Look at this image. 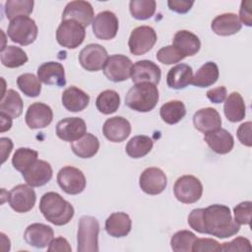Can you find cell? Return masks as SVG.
Masks as SVG:
<instances>
[{
  "instance_id": "1",
  "label": "cell",
  "mask_w": 252,
  "mask_h": 252,
  "mask_svg": "<svg viewBox=\"0 0 252 252\" xmlns=\"http://www.w3.org/2000/svg\"><path fill=\"white\" fill-rule=\"evenodd\" d=\"M188 224L200 233H207L218 238H227L235 235L238 224L231 216L227 206L214 204L206 209H194L188 216Z\"/></svg>"
},
{
  "instance_id": "2",
  "label": "cell",
  "mask_w": 252,
  "mask_h": 252,
  "mask_svg": "<svg viewBox=\"0 0 252 252\" xmlns=\"http://www.w3.org/2000/svg\"><path fill=\"white\" fill-rule=\"evenodd\" d=\"M39 210L45 220L55 225H64L74 217V208L60 194L47 192L42 195Z\"/></svg>"
},
{
  "instance_id": "3",
  "label": "cell",
  "mask_w": 252,
  "mask_h": 252,
  "mask_svg": "<svg viewBox=\"0 0 252 252\" xmlns=\"http://www.w3.org/2000/svg\"><path fill=\"white\" fill-rule=\"evenodd\" d=\"M158 90L152 83L135 84L126 94L125 104L138 112L153 110L158 101Z\"/></svg>"
},
{
  "instance_id": "4",
  "label": "cell",
  "mask_w": 252,
  "mask_h": 252,
  "mask_svg": "<svg viewBox=\"0 0 252 252\" xmlns=\"http://www.w3.org/2000/svg\"><path fill=\"white\" fill-rule=\"evenodd\" d=\"M98 232V220L92 216H83L78 225V252H97Z\"/></svg>"
},
{
  "instance_id": "5",
  "label": "cell",
  "mask_w": 252,
  "mask_h": 252,
  "mask_svg": "<svg viewBox=\"0 0 252 252\" xmlns=\"http://www.w3.org/2000/svg\"><path fill=\"white\" fill-rule=\"evenodd\" d=\"M37 26L29 16H20L10 21L7 33L10 39L21 45L32 43L37 36Z\"/></svg>"
},
{
  "instance_id": "6",
  "label": "cell",
  "mask_w": 252,
  "mask_h": 252,
  "mask_svg": "<svg viewBox=\"0 0 252 252\" xmlns=\"http://www.w3.org/2000/svg\"><path fill=\"white\" fill-rule=\"evenodd\" d=\"M85 36V27L74 20L62 21L56 31L57 42L69 49H75L81 45Z\"/></svg>"
},
{
  "instance_id": "7",
  "label": "cell",
  "mask_w": 252,
  "mask_h": 252,
  "mask_svg": "<svg viewBox=\"0 0 252 252\" xmlns=\"http://www.w3.org/2000/svg\"><path fill=\"white\" fill-rule=\"evenodd\" d=\"M173 192L179 202L193 204L202 197L203 185L197 177L193 175H183L175 181Z\"/></svg>"
},
{
  "instance_id": "8",
  "label": "cell",
  "mask_w": 252,
  "mask_h": 252,
  "mask_svg": "<svg viewBox=\"0 0 252 252\" xmlns=\"http://www.w3.org/2000/svg\"><path fill=\"white\" fill-rule=\"evenodd\" d=\"M156 41V31L150 26H140L132 31L128 45L130 52L139 56L149 52L154 47Z\"/></svg>"
},
{
  "instance_id": "9",
  "label": "cell",
  "mask_w": 252,
  "mask_h": 252,
  "mask_svg": "<svg viewBox=\"0 0 252 252\" xmlns=\"http://www.w3.org/2000/svg\"><path fill=\"white\" fill-rule=\"evenodd\" d=\"M57 182L60 188L70 195H77L83 192L87 183L83 171L71 165L64 166L58 171Z\"/></svg>"
},
{
  "instance_id": "10",
  "label": "cell",
  "mask_w": 252,
  "mask_h": 252,
  "mask_svg": "<svg viewBox=\"0 0 252 252\" xmlns=\"http://www.w3.org/2000/svg\"><path fill=\"white\" fill-rule=\"evenodd\" d=\"M132 67L133 63L129 57L122 54H113L107 58L102 69L104 76L109 81L118 83L126 81L131 76Z\"/></svg>"
},
{
  "instance_id": "11",
  "label": "cell",
  "mask_w": 252,
  "mask_h": 252,
  "mask_svg": "<svg viewBox=\"0 0 252 252\" xmlns=\"http://www.w3.org/2000/svg\"><path fill=\"white\" fill-rule=\"evenodd\" d=\"M36 201L34 190L29 184H19L8 193V202L11 208L17 213L31 211Z\"/></svg>"
},
{
  "instance_id": "12",
  "label": "cell",
  "mask_w": 252,
  "mask_h": 252,
  "mask_svg": "<svg viewBox=\"0 0 252 252\" xmlns=\"http://www.w3.org/2000/svg\"><path fill=\"white\" fill-rule=\"evenodd\" d=\"M107 58L108 54L106 49L97 43L88 44L79 54L81 66L90 72H95L102 69Z\"/></svg>"
},
{
  "instance_id": "13",
  "label": "cell",
  "mask_w": 252,
  "mask_h": 252,
  "mask_svg": "<svg viewBox=\"0 0 252 252\" xmlns=\"http://www.w3.org/2000/svg\"><path fill=\"white\" fill-rule=\"evenodd\" d=\"M92 25L94 35L102 40L114 38L119 28V22L116 15L110 11H102L98 13L94 17Z\"/></svg>"
},
{
  "instance_id": "14",
  "label": "cell",
  "mask_w": 252,
  "mask_h": 252,
  "mask_svg": "<svg viewBox=\"0 0 252 252\" xmlns=\"http://www.w3.org/2000/svg\"><path fill=\"white\" fill-rule=\"evenodd\" d=\"M165 173L158 167H148L140 175L139 185L149 195H158L166 187Z\"/></svg>"
},
{
  "instance_id": "15",
  "label": "cell",
  "mask_w": 252,
  "mask_h": 252,
  "mask_svg": "<svg viewBox=\"0 0 252 252\" xmlns=\"http://www.w3.org/2000/svg\"><path fill=\"white\" fill-rule=\"evenodd\" d=\"M65 20H74L86 28L94 21V8L87 1H71L62 13V21Z\"/></svg>"
},
{
  "instance_id": "16",
  "label": "cell",
  "mask_w": 252,
  "mask_h": 252,
  "mask_svg": "<svg viewBox=\"0 0 252 252\" xmlns=\"http://www.w3.org/2000/svg\"><path fill=\"white\" fill-rule=\"evenodd\" d=\"M87 133L86 122L80 117H67L56 125V135L66 142H74Z\"/></svg>"
},
{
  "instance_id": "17",
  "label": "cell",
  "mask_w": 252,
  "mask_h": 252,
  "mask_svg": "<svg viewBox=\"0 0 252 252\" xmlns=\"http://www.w3.org/2000/svg\"><path fill=\"white\" fill-rule=\"evenodd\" d=\"M53 119V112L49 105L42 102L32 103L25 116L29 128L41 129L48 126Z\"/></svg>"
},
{
  "instance_id": "18",
  "label": "cell",
  "mask_w": 252,
  "mask_h": 252,
  "mask_svg": "<svg viewBox=\"0 0 252 252\" xmlns=\"http://www.w3.org/2000/svg\"><path fill=\"white\" fill-rule=\"evenodd\" d=\"M160 77V68L150 60L137 61L131 70V78L135 84L148 82L157 85L159 83Z\"/></svg>"
},
{
  "instance_id": "19",
  "label": "cell",
  "mask_w": 252,
  "mask_h": 252,
  "mask_svg": "<svg viewBox=\"0 0 252 252\" xmlns=\"http://www.w3.org/2000/svg\"><path fill=\"white\" fill-rule=\"evenodd\" d=\"M54 231L51 226L46 225L44 223H32L30 224L25 232L24 239L25 241L35 248H44L53 239Z\"/></svg>"
},
{
  "instance_id": "20",
  "label": "cell",
  "mask_w": 252,
  "mask_h": 252,
  "mask_svg": "<svg viewBox=\"0 0 252 252\" xmlns=\"http://www.w3.org/2000/svg\"><path fill=\"white\" fill-rule=\"evenodd\" d=\"M102 133L110 142L120 143L129 137L131 133V124L122 116L110 117L104 122Z\"/></svg>"
},
{
  "instance_id": "21",
  "label": "cell",
  "mask_w": 252,
  "mask_h": 252,
  "mask_svg": "<svg viewBox=\"0 0 252 252\" xmlns=\"http://www.w3.org/2000/svg\"><path fill=\"white\" fill-rule=\"evenodd\" d=\"M22 174L27 184L32 187H40L51 179L52 167L47 161L37 159Z\"/></svg>"
},
{
  "instance_id": "22",
  "label": "cell",
  "mask_w": 252,
  "mask_h": 252,
  "mask_svg": "<svg viewBox=\"0 0 252 252\" xmlns=\"http://www.w3.org/2000/svg\"><path fill=\"white\" fill-rule=\"evenodd\" d=\"M37 78L45 85L57 87L66 85L64 67L61 63L54 61L42 63L37 69Z\"/></svg>"
},
{
  "instance_id": "23",
  "label": "cell",
  "mask_w": 252,
  "mask_h": 252,
  "mask_svg": "<svg viewBox=\"0 0 252 252\" xmlns=\"http://www.w3.org/2000/svg\"><path fill=\"white\" fill-rule=\"evenodd\" d=\"M193 124L198 131L206 134L220 128L221 118L218 110L213 107L201 108L194 113Z\"/></svg>"
},
{
  "instance_id": "24",
  "label": "cell",
  "mask_w": 252,
  "mask_h": 252,
  "mask_svg": "<svg viewBox=\"0 0 252 252\" xmlns=\"http://www.w3.org/2000/svg\"><path fill=\"white\" fill-rule=\"evenodd\" d=\"M204 140L215 153L220 155L229 153L234 146V139L232 135L222 128L206 133Z\"/></svg>"
},
{
  "instance_id": "25",
  "label": "cell",
  "mask_w": 252,
  "mask_h": 252,
  "mask_svg": "<svg viewBox=\"0 0 252 252\" xmlns=\"http://www.w3.org/2000/svg\"><path fill=\"white\" fill-rule=\"evenodd\" d=\"M172 45L177 51L185 58L186 56L195 55L201 47V41L199 37L193 32L182 30L178 31L172 39Z\"/></svg>"
},
{
  "instance_id": "26",
  "label": "cell",
  "mask_w": 252,
  "mask_h": 252,
  "mask_svg": "<svg viewBox=\"0 0 252 252\" xmlns=\"http://www.w3.org/2000/svg\"><path fill=\"white\" fill-rule=\"evenodd\" d=\"M239 18L234 13H224L217 16L211 24L213 32L221 36H228L238 32L241 30Z\"/></svg>"
},
{
  "instance_id": "27",
  "label": "cell",
  "mask_w": 252,
  "mask_h": 252,
  "mask_svg": "<svg viewBox=\"0 0 252 252\" xmlns=\"http://www.w3.org/2000/svg\"><path fill=\"white\" fill-rule=\"evenodd\" d=\"M89 94L75 86L67 88L62 93V104L68 111H82L89 105Z\"/></svg>"
},
{
  "instance_id": "28",
  "label": "cell",
  "mask_w": 252,
  "mask_h": 252,
  "mask_svg": "<svg viewBox=\"0 0 252 252\" xmlns=\"http://www.w3.org/2000/svg\"><path fill=\"white\" fill-rule=\"evenodd\" d=\"M132 227L130 217L123 212L111 214L105 220V230L112 237H124Z\"/></svg>"
},
{
  "instance_id": "29",
  "label": "cell",
  "mask_w": 252,
  "mask_h": 252,
  "mask_svg": "<svg viewBox=\"0 0 252 252\" xmlns=\"http://www.w3.org/2000/svg\"><path fill=\"white\" fill-rule=\"evenodd\" d=\"M193 71L191 66L187 64H177L169 69L166 75V84L174 90H181L191 84Z\"/></svg>"
},
{
  "instance_id": "30",
  "label": "cell",
  "mask_w": 252,
  "mask_h": 252,
  "mask_svg": "<svg viewBox=\"0 0 252 252\" xmlns=\"http://www.w3.org/2000/svg\"><path fill=\"white\" fill-rule=\"evenodd\" d=\"M246 106L241 94L237 92H232L224 99L223 111L224 115L230 122H239L245 117Z\"/></svg>"
},
{
  "instance_id": "31",
  "label": "cell",
  "mask_w": 252,
  "mask_h": 252,
  "mask_svg": "<svg viewBox=\"0 0 252 252\" xmlns=\"http://www.w3.org/2000/svg\"><path fill=\"white\" fill-rule=\"evenodd\" d=\"M73 153L82 158L94 157L99 149L98 139L92 133H86L82 138L71 143Z\"/></svg>"
},
{
  "instance_id": "32",
  "label": "cell",
  "mask_w": 252,
  "mask_h": 252,
  "mask_svg": "<svg viewBox=\"0 0 252 252\" xmlns=\"http://www.w3.org/2000/svg\"><path fill=\"white\" fill-rule=\"evenodd\" d=\"M219 68L215 62L209 61L202 65L193 76L191 84L195 87L206 88L214 85L219 79Z\"/></svg>"
},
{
  "instance_id": "33",
  "label": "cell",
  "mask_w": 252,
  "mask_h": 252,
  "mask_svg": "<svg viewBox=\"0 0 252 252\" xmlns=\"http://www.w3.org/2000/svg\"><path fill=\"white\" fill-rule=\"evenodd\" d=\"M24 103L20 94L14 90H8L0 101V112L9 115L11 118H18L23 112Z\"/></svg>"
},
{
  "instance_id": "34",
  "label": "cell",
  "mask_w": 252,
  "mask_h": 252,
  "mask_svg": "<svg viewBox=\"0 0 252 252\" xmlns=\"http://www.w3.org/2000/svg\"><path fill=\"white\" fill-rule=\"evenodd\" d=\"M153 140L145 135L134 136L126 145V153L130 158H140L147 156L153 149Z\"/></svg>"
},
{
  "instance_id": "35",
  "label": "cell",
  "mask_w": 252,
  "mask_h": 252,
  "mask_svg": "<svg viewBox=\"0 0 252 252\" xmlns=\"http://www.w3.org/2000/svg\"><path fill=\"white\" fill-rule=\"evenodd\" d=\"M186 114V107L180 100H170L161 105L159 115L163 122L167 124L178 123Z\"/></svg>"
},
{
  "instance_id": "36",
  "label": "cell",
  "mask_w": 252,
  "mask_h": 252,
  "mask_svg": "<svg viewBox=\"0 0 252 252\" xmlns=\"http://www.w3.org/2000/svg\"><path fill=\"white\" fill-rule=\"evenodd\" d=\"M95 105L97 110L102 114L114 113L120 105V96L113 90H105L96 97Z\"/></svg>"
},
{
  "instance_id": "37",
  "label": "cell",
  "mask_w": 252,
  "mask_h": 252,
  "mask_svg": "<svg viewBox=\"0 0 252 252\" xmlns=\"http://www.w3.org/2000/svg\"><path fill=\"white\" fill-rule=\"evenodd\" d=\"M1 62L5 67L18 68L28 61L27 53L18 46L8 45L1 51Z\"/></svg>"
},
{
  "instance_id": "38",
  "label": "cell",
  "mask_w": 252,
  "mask_h": 252,
  "mask_svg": "<svg viewBox=\"0 0 252 252\" xmlns=\"http://www.w3.org/2000/svg\"><path fill=\"white\" fill-rule=\"evenodd\" d=\"M37 157L38 153L35 150L19 148L12 158V164L15 169L23 173L37 160Z\"/></svg>"
},
{
  "instance_id": "39",
  "label": "cell",
  "mask_w": 252,
  "mask_h": 252,
  "mask_svg": "<svg viewBox=\"0 0 252 252\" xmlns=\"http://www.w3.org/2000/svg\"><path fill=\"white\" fill-rule=\"evenodd\" d=\"M33 9L32 0H7L5 3V15L10 21L20 17L29 16Z\"/></svg>"
},
{
  "instance_id": "40",
  "label": "cell",
  "mask_w": 252,
  "mask_h": 252,
  "mask_svg": "<svg viewBox=\"0 0 252 252\" xmlns=\"http://www.w3.org/2000/svg\"><path fill=\"white\" fill-rule=\"evenodd\" d=\"M130 13L137 20H148L156 12L157 3L155 0H132L129 3Z\"/></svg>"
},
{
  "instance_id": "41",
  "label": "cell",
  "mask_w": 252,
  "mask_h": 252,
  "mask_svg": "<svg viewBox=\"0 0 252 252\" xmlns=\"http://www.w3.org/2000/svg\"><path fill=\"white\" fill-rule=\"evenodd\" d=\"M17 85L24 94L30 97H35L41 92V84L39 79L32 73L20 75L17 79Z\"/></svg>"
},
{
  "instance_id": "42",
  "label": "cell",
  "mask_w": 252,
  "mask_h": 252,
  "mask_svg": "<svg viewBox=\"0 0 252 252\" xmlns=\"http://www.w3.org/2000/svg\"><path fill=\"white\" fill-rule=\"evenodd\" d=\"M197 239L196 235L190 230H179L170 239V246L174 252H190Z\"/></svg>"
},
{
  "instance_id": "43",
  "label": "cell",
  "mask_w": 252,
  "mask_h": 252,
  "mask_svg": "<svg viewBox=\"0 0 252 252\" xmlns=\"http://www.w3.org/2000/svg\"><path fill=\"white\" fill-rule=\"evenodd\" d=\"M157 59L162 64L170 65V64H174L181 61L182 59H184V57L171 44V45H166L164 47H161L157 52Z\"/></svg>"
},
{
  "instance_id": "44",
  "label": "cell",
  "mask_w": 252,
  "mask_h": 252,
  "mask_svg": "<svg viewBox=\"0 0 252 252\" xmlns=\"http://www.w3.org/2000/svg\"><path fill=\"white\" fill-rule=\"evenodd\" d=\"M234 220L238 224H247L251 222V214H252V203L250 201H245L239 203L233 209Z\"/></svg>"
},
{
  "instance_id": "45",
  "label": "cell",
  "mask_w": 252,
  "mask_h": 252,
  "mask_svg": "<svg viewBox=\"0 0 252 252\" xmlns=\"http://www.w3.org/2000/svg\"><path fill=\"white\" fill-rule=\"evenodd\" d=\"M252 250L251 248V243L249 239L243 237V236H238L234 238L233 240L229 242H224L221 245V251H230V252H235V251H247L250 252Z\"/></svg>"
},
{
  "instance_id": "46",
  "label": "cell",
  "mask_w": 252,
  "mask_h": 252,
  "mask_svg": "<svg viewBox=\"0 0 252 252\" xmlns=\"http://www.w3.org/2000/svg\"><path fill=\"white\" fill-rule=\"evenodd\" d=\"M194 252H205V251H221V245L213 238H197L192 246Z\"/></svg>"
},
{
  "instance_id": "47",
  "label": "cell",
  "mask_w": 252,
  "mask_h": 252,
  "mask_svg": "<svg viewBox=\"0 0 252 252\" xmlns=\"http://www.w3.org/2000/svg\"><path fill=\"white\" fill-rule=\"evenodd\" d=\"M251 126H252V123L250 121H247V122H244L241 125H239V127L237 129V138H238L239 142L246 147L252 146Z\"/></svg>"
},
{
  "instance_id": "48",
  "label": "cell",
  "mask_w": 252,
  "mask_h": 252,
  "mask_svg": "<svg viewBox=\"0 0 252 252\" xmlns=\"http://www.w3.org/2000/svg\"><path fill=\"white\" fill-rule=\"evenodd\" d=\"M252 1L251 0H243L239 9V18L240 23H243L247 27L252 26V13H251Z\"/></svg>"
},
{
  "instance_id": "49",
  "label": "cell",
  "mask_w": 252,
  "mask_h": 252,
  "mask_svg": "<svg viewBox=\"0 0 252 252\" xmlns=\"http://www.w3.org/2000/svg\"><path fill=\"white\" fill-rule=\"evenodd\" d=\"M194 1H186V0H169L167 1L168 8L176 13L185 14L192 8Z\"/></svg>"
},
{
  "instance_id": "50",
  "label": "cell",
  "mask_w": 252,
  "mask_h": 252,
  "mask_svg": "<svg viewBox=\"0 0 252 252\" xmlns=\"http://www.w3.org/2000/svg\"><path fill=\"white\" fill-rule=\"evenodd\" d=\"M47 250L49 252H56V251L70 252L72 250V248H71V246H70V244H69V242L67 241L66 238H64L62 236H59V237H56V238L51 240V242L48 245Z\"/></svg>"
},
{
  "instance_id": "51",
  "label": "cell",
  "mask_w": 252,
  "mask_h": 252,
  "mask_svg": "<svg viewBox=\"0 0 252 252\" xmlns=\"http://www.w3.org/2000/svg\"><path fill=\"white\" fill-rule=\"evenodd\" d=\"M208 98L214 103H220L226 98V89L223 86L211 89L207 92Z\"/></svg>"
},
{
  "instance_id": "52",
  "label": "cell",
  "mask_w": 252,
  "mask_h": 252,
  "mask_svg": "<svg viewBox=\"0 0 252 252\" xmlns=\"http://www.w3.org/2000/svg\"><path fill=\"white\" fill-rule=\"evenodd\" d=\"M1 144V157H2V163L5 162L7 158L10 156L12 149H13V143L12 140L9 138H1L0 139Z\"/></svg>"
},
{
  "instance_id": "53",
  "label": "cell",
  "mask_w": 252,
  "mask_h": 252,
  "mask_svg": "<svg viewBox=\"0 0 252 252\" xmlns=\"http://www.w3.org/2000/svg\"><path fill=\"white\" fill-rule=\"evenodd\" d=\"M0 118H1V132H5L7 130H9L12 126V119L9 115L0 112Z\"/></svg>"
}]
</instances>
